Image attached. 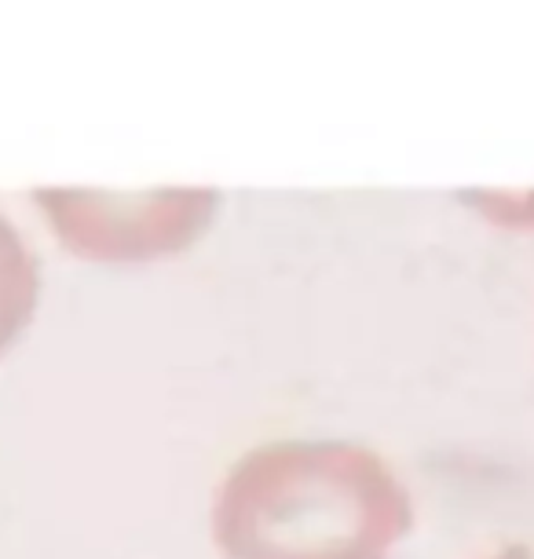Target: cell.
<instances>
[{
  "label": "cell",
  "mask_w": 534,
  "mask_h": 559,
  "mask_svg": "<svg viewBox=\"0 0 534 559\" xmlns=\"http://www.w3.org/2000/svg\"><path fill=\"white\" fill-rule=\"evenodd\" d=\"M411 523L400 476L344 439L249 450L227 472L213 512L224 559H389Z\"/></svg>",
  "instance_id": "cell-1"
},
{
  "label": "cell",
  "mask_w": 534,
  "mask_h": 559,
  "mask_svg": "<svg viewBox=\"0 0 534 559\" xmlns=\"http://www.w3.org/2000/svg\"><path fill=\"white\" fill-rule=\"evenodd\" d=\"M51 230L88 260H154L205 235L219 194L209 187H169L146 194L37 191Z\"/></svg>",
  "instance_id": "cell-2"
},
{
  "label": "cell",
  "mask_w": 534,
  "mask_h": 559,
  "mask_svg": "<svg viewBox=\"0 0 534 559\" xmlns=\"http://www.w3.org/2000/svg\"><path fill=\"white\" fill-rule=\"evenodd\" d=\"M40 267L23 235L0 216V355L12 347L37 311Z\"/></svg>",
  "instance_id": "cell-3"
},
{
  "label": "cell",
  "mask_w": 534,
  "mask_h": 559,
  "mask_svg": "<svg viewBox=\"0 0 534 559\" xmlns=\"http://www.w3.org/2000/svg\"><path fill=\"white\" fill-rule=\"evenodd\" d=\"M495 559H534V552L527 545H509V548H501Z\"/></svg>",
  "instance_id": "cell-4"
}]
</instances>
